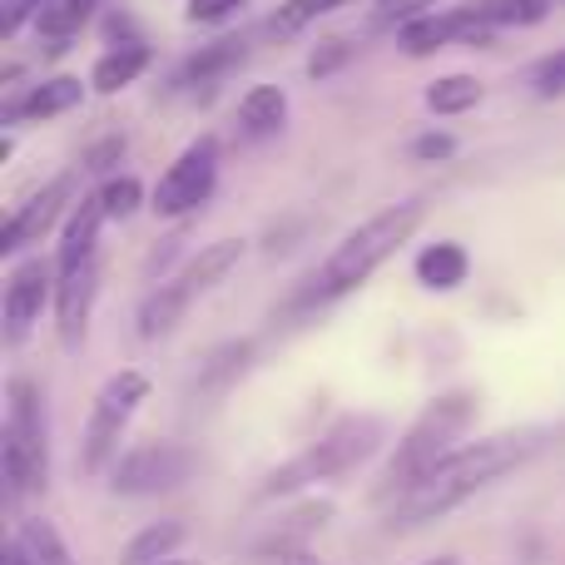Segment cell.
Returning a JSON list of instances; mask_svg holds the SVG:
<instances>
[{"mask_svg": "<svg viewBox=\"0 0 565 565\" xmlns=\"http://www.w3.org/2000/svg\"><path fill=\"white\" fill-rule=\"evenodd\" d=\"M531 451H536V431H521V437H487V441H477V447L451 451V457L437 461L407 497L392 501V526H422V521L461 507V501L477 497L481 487H491V481L507 477L511 467H521Z\"/></svg>", "mask_w": 565, "mask_h": 565, "instance_id": "1", "label": "cell"}, {"mask_svg": "<svg viewBox=\"0 0 565 565\" xmlns=\"http://www.w3.org/2000/svg\"><path fill=\"white\" fill-rule=\"evenodd\" d=\"M422 218H427V209H422L417 199H407V204H392V209H382L377 218H367L362 228H352V234L332 248V258L322 264V274L312 278L308 298L312 302H328V298L352 292L358 282H367L402 244H407L412 234H417Z\"/></svg>", "mask_w": 565, "mask_h": 565, "instance_id": "2", "label": "cell"}, {"mask_svg": "<svg viewBox=\"0 0 565 565\" xmlns=\"http://www.w3.org/2000/svg\"><path fill=\"white\" fill-rule=\"evenodd\" d=\"M471 417H477V402L461 397V392L431 402V407L417 417V427L407 431V441L397 447V457L387 461V471H382V481H377L372 497L377 501H402L431 467H437V461L451 457V441L471 427Z\"/></svg>", "mask_w": 565, "mask_h": 565, "instance_id": "3", "label": "cell"}, {"mask_svg": "<svg viewBox=\"0 0 565 565\" xmlns=\"http://www.w3.org/2000/svg\"><path fill=\"white\" fill-rule=\"evenodd\" d=\"M0 471H6L10 501L40 491L50 477V441H45V412H40V392L30 382H10L6 387V427H0Z\"/></svg>", "mask_w": 565, "mask_h": 565, "instance_id": "4", "label": "cell"}, {"mask_svg": "<svg viewBox=\"0 0 565 565\" xmlns=\"http://www.w3.org/2000/svg\"><path fill=\"white\" fill-rule=\"evenodd\" d=\"M382 441V422L377 417H342L318 447H308L302 457H292L288 467H278L274 477L264 481V497H288V491L308 487V481H328L352 471L358 461H367Z\"/></svg>", "mask_w": 565, "mask_h": 565, "instance_id": "5", "label": "cell"}, {"mask_svg": "<svg viewBox=\"0 0 565 565\" xmlns=\"http://www.w3.org/2000/svg\"><path fill=\"white\" fill-rule=\"evenodd\" d=\"M145 397H149L145 372H115V377L99 387L95 412H89V427H85V471H105V461L115 457L119 437H125V427L135 422V412Z\"/></svg>", "mask_w": 565, "mask_h": 565, "instance_id": "6", "label": "cell"}, {"mask_svg": "<svg viewBox=\"0 0 565 565\" xmlns=\"http://www.w3.org/2000/svg\"><path fill=\"white\" fill-rule=\"evenodd\" d=\"M189 471H194V451L189 447H179V441H145V447H135L115 467L109 487L119 497H159V491L184 487Z\"/></svg>", "mask_w": 565, "mask_h": 565, "instance_id": "7", "label": "cell"}, {"mask_svg": "<svg viewBox=\"0 0 565 565\" xmlns=\"http://www.w3.org/2000/svg\"><path fill=\"white\" fill-rule=\"evenodd\" d=\"M214 179H218V139L204 135L164 169V179H159V189H154V209L164 218L189 214V209H199L214 194Z\"/></svg>", "mask_w": 565, "mask_h": 565, "instance_id": "8", "label": "cell"}, {"mask_svg": "<svg viewBox=\"0 0 565 565\" xmlns=\"http://www.w3.org/2000/svg\"><path fill=\"white\" fill-rule=\"evenodd\" d=\"M70 194H75V174H60L55 184H45L35 199H25V204L10 214L6 234H0V254L10 258V254H20L25 244H35V238L60 218V209L70 204Z\"/></svg>", "mask_w": 565, "mask_h": 565, "instance_id": "9", "label": "cell"}, {"mask_svg": "<svg viewBox=\"0 0 565 565\" xmlns=\"http://www.w3.org/2000/svg\"><path fill=\"white\" fill-rule=\"evenodd\" d=\"M50 298V268L40 264H20L15 274L6 278V302H0V312H6V338L20 342L30 332V322L40 318V308H45Z\"/></svg>", "mask_w": 565, "mask_h": 565, "instance_id": "10", "label": "cell"}, {"mask_svg": "<svg viewBox=\"0 0 565 565\" xmlns=\"http://www.w3.org/2000/svg\"><path fill=\"white\" fill-rule=\"evenodd\" d=\"M95 292H99V268L95 264L75 268V274H60V282H55V312H60V342H65V348H79V342H85Z\"/></svg>", "mask_w": 565, "mask_h": 565, "instance_id": "11", "label": "cell"}, {"mask_svg": "<svg viewBox=\"0 0 565 565\" xmlns=\"http://www.w3.org/2000/svg\"><path fill=\"white\" fill-rule=\"evenodd\" d=\"M109 218L105 199L89 194L75 204V214H70L65 224V238H60V258H55V274H75V268L95 264V238H99V224Z\"/></svg>", "mask_w": 565, "mask_h": 565, "instance_id": "12", "label": "cell"}, {"mask_svg": "<svg viewBox=\"0 0 565 565\" xmlns=\"http://www.w3.org/2000/svg\"><path fill=\"white\" fill-rule=\"evenodd\" d=\"M79 99H85L79 79H70V75L45 79V85H35L25 99H10V105H6V125H15V119H55V115H65V109H75Z\"/></svg>", "mask_w": 565, "mask_h": 565, "instance_id": "13", "label": "cell"}, {"mask_svg": "<svg viewBox=\"0 0 565 565\" xmlns=\"http://www.w3.org/2000/svg\"><path fill=\"white\" fill-rule=\"evenodd\" d=\"M10 556H15L20 565H75L65 551V541H60V531L50 526L45 516H30L20 521V531L10 536Z\"/></svg>", "mask_w": 565, "mask_h": 565, "instance_id": "14", "label": "cell"}, {"mask_svg": "<svg viewBox=\"0 0 565 565\" xmlns=\"http://www.w3.org/2000/svg\"><path fill=\"white\" fill-rule=\"evenodd\" d=\"M189 302H194V288H189L184 278L159 282V288L145 298V308H139V338H164V332L189 312Z\"/></svg>", "mask_w": 565, "mask_h": 565, "instance_id": "15", "label": "cell"}, {"mask_svg": "<svg viewBox=\"0 0 565 565\" xmlns=\"http://www.w3.org/2000/svg\"><path fill=\"white\" fill-rule=\"evenodd\" d=\"M288 119V95L278 85H254L244 99H238V125H244L248 139H268L282 129Z\"/></svg>", "mask_w": 565, "mask_h": 565, "instance_id": "16", "label": "cell"}, {"mask_svg": "<svg viewBox=\"0 0 565 565\" xmlns=\"http://www.w3.org/2000/svg\"><path fill=\"white\" fill-rule=\"evenodd\" d=\"M244 60H248L244 40H218V45H204L194 60H189L184 70H179V85H189V89H199V85H214V79L234 75V70L244 65Z\"/></svg>", "mask_w": 565, "mask_h": 565, "instance_id": "17", "label": "cell"}, {"mask_svg": "<svg viewBox=\"0 0 565 565\" xmlns=\"http://www.w3.org/2000/svg\"><path fill=\"white\" fill-rule=\"evenodd\" d=\"M467 268H471V258L461 244H431V248H422V258H417V278L427 282V288H441V292L461 288V282H467Z\"/></svg>", "mask_w": 565, "mask_h": 565, "instance_id": "18", "label": "cell"}, {"mask_svg": "<svg viewBox=\"0 0 565 565\" xmlns=\"http://www.w3.org/2000/svg\"><path fill=\"white\" fill-rule=\"evenodd\" d=\"M238 258H244V244H238V238H218V244L199 248V258L179 278H184L194 292H204V288H214V282H224L228 274H234Z\"/></svg>", "mask_w": 565, "mask_h": 565, "instance_id": "19", "label": "cell"}, {"mask_svg": "<svg viewBox=\"0 0 565 565\" xmlns=\"http://www.w3.org/2000/svg\"><path fill=\"white\" fill-rule=\"evenodd\" d=\"M149 70V50L145 45H119V50H109L105 60L95 65V75H89V85L99 89V95H115V89H125V85H135L139 75Z\"/></svg>", "mask_w": 565, "mask_h": 565, "instance_id": "20", "label": "cell"}, {"mask_svg": "<svg viewBox=\"0 0 565 565\" xmlns=\"http://www.w3.org/2000/svg\"><path fill=\"white\" fill-rule=\"evenodd\" d=\"M184 536H189V531L179 526V521H159V526L139 531V536L125 546V556H119V561H125V565H159V561H169L179 546H184Z\"/></svg>", "mask_w": 565, "mask_h": 565, "instance_id": "21", "label": "cell"}, {"mask_svg": "<svg viewBox=\"0 0 565 565\" xmlns=\"http://www.w3.org/2000/svg\"><path fill=\"white\" fill-rule=\"evenodd\" d=\"M89 10H95V0H50L45 10H35V25H40V35L55 40L50 50H65L60 40L79 35V25L89 20Z\"/></svg>", "mask_w": 565, "mask_h": 565, "instance_id": "22", "label": "cell"}, {"mask_svg": "<svg viewBox=\"0 0 565 565\" xmlns=\"http://www.w3.org/2000/svg\"><path fill=\"white\" fill-rule=\"evenodd\" d=\"M471 105H481V79L477 75H447L427 89L431 115H467Z\"/></svg>", "mask_w": 565, "mask_h": 565, "instance_id": "23", "label": "cell"}, {"mask_svg": "<svg viewBox=\"0 0 565 565\" xmlns=\"http://www.w3.org/2000/svg\"><path fill=\"white\" fill-rule=\"evenodd\" d=\"M471 15L487 20L491 30L497 25H536L546 20V0H471Z\"/></svg>", "mask_w": 565, "mask_h": 565, "instance_id": "24", "label": "cell"}, {"mask_svg": "<svg viewBox=\"0 0 565 565\" xmlns=\"http://www.w3.org/2000/svg\"><path fill=\"white\" fill-rule=\"evenodd\" d=\"M342 6H358V0H288V6L274 15V30L292 35V30L312 25L318 15H332V10H342Z\"/></svg>", "mask_w": 565, "mask_h": 565, "instance_id": "25", "label": "cell"}, {"mask_svg": "<svg viewBox=\"0 0 565 565\" xmlns=\"http://www.w3.org/2000/svg\"><path fill=\"white\" fill-rule=\"evenodd\" d=\"M427 6L431 0H382V6L372 10V25L377 30H402V25H412V20L427 15Z\"/></svg>", "mask_w": 565, "mask_h": 565, "instance_id": "26", "label": "cell"}, {"mask_svg": "<svg viewBox=\"0 0 565 565\" xmlns=\"http://www.w3.org/2000/svg\"><path fill=\"white\" fill-rule=\"evenodd\" d=\"M99 199H105L109 218H129V214L139 209V199H145V194H139V179L125 174V179H109V184L99 189Z\"/></svg>", "mask_w": 565, "mask_h": 565, "instance_id": "27", "label": "cell"}, {"mask_svg": "<svg viewBox=\"0 0 565 565\" xmlns=\"http://www.w3.org/2000/svg\"><path fill=\"white\" fill-rule=\"evenodd\" d=\"M244 358H248V342H228V348H218L214 358H209V367H204V382L228 377L234 367H244Z\"/></svg>", "mask_w": 565, "mask_h": 565, "instance_id": "28", "label": "cell"}, {"mask_svg": "<svg viewBox=\"0 0 565 565\" xmlns=\"http://www.w3.org/2000/svg\"><path fill=\"white\" fill-rule=\"evenodd\" d=\"M238 6H244V0H189V20H194V25H218V20H228Z\"/></svg>", "mask_w": 565, "mask_h": 565, "instance_id": "29", "label": "cell"}, {"mask_svg": "<svg viewBox=\"0 0 565 565\" xmlns=\"http://www.w3.org/2000/svg\"><path fill=\"white\" fill-rule=\"evenodd\" d=\"M342 60H348V45H342V40H328V45L318 50V55L308 60V75L312 79H322V75H332V70L342 65Z\"/></svg>", "mask_w": 565, "mask_h": 565, "instance_id": "30", "label": "cell"}, {"mask_svg": "<svg viewBox=\"0 0 565 565\" xmlns=\"http://www.w3.org/2000/svg\"><path fill=\"white\" fill-rule=\"evenodd\" d=\"M536 89H541V95H561V89H565V50H561V55H551L546 65L536 70Z\"/></svg>", "mask_w": 565, "mask_h": 565, "instance_id": "31", "label": "cell"}, {"mask_svg": "<svg viewBox=\"0 0 565 565\" xmlns=\"http://www.w3.org/2000/svg\"><path fill=\"white\" fill-rule=\"evenodd\" d=\"M119 154H125V139H105V145H95V149H89V154H85V164H79V169H89V174H105V169L115 164Z\"/></svg>", "mask_w": 565, "mask_h": 565, "instance_id": "32", "label": "cell"}, {"mask_svg": "<svg viewBox=\"0 0 565 565\" xmlns=\"http://www.w3.org/2000/svg\"><path fill=\"white\" fill-rule=\"evenodd\" d=\"M412 154L417 159H451L457 154V139L451 135H422L417 145H412Z\"/></svg>", "mask_w": 565, "mask_h": 565, "instance_id": "33", "label": "cell"}, {"mask_svg": "<svg viewBox=\"0 0 565 565\" xmlns=\"http://www.w3.org/2000/svg\"><path fill=\"white\" fill-rule=\"evenodd\" d=\"M20 6H35V10H45V6H50V0H20Z\"/></svg>", "mask_w": 565, "mask_h": 565, "instance_id": "34", "label": "cell"}, {"mask_svg": "<svg viewBox=\"0 0 565 565\" xmlns=\"http://www.w3.org/2000/svg\"><path fill=\"white\" fill-rule=\"evenodd\" d=\"M427 565H457V561H451V556H441V561H427Z\"/></svg>", "mask_w": 565, "mask_h": 565, "instance_id": "35", "label": "cell"}, {"mask_svg": "<svg viewBox=\"0 0 565 565\" xmlns=\"http://www.w3.org/2000/svg\"><path fill=\"white\" fill-rule=\"evenodd\" d=\"M0 565H20V561H15V556H10V551H6V561H0Z\"/></svg>", "mask_w": 565, "mask_h": 565, "instance_id": "36", "label": "cell"}, {"mask_svg": "<svg viewBox=\"0 0 565 565\" xmlns=\"http://www.w3.org/2000/svg\"><path fill=\"white\" fill-rule=\"evenodd\" d=\"M159 565H194V561H159Z\"/></svg>", "mask_w": 565, "mask_h": 565, "instance_id": "37", "label": "cell"}]
</instances>
